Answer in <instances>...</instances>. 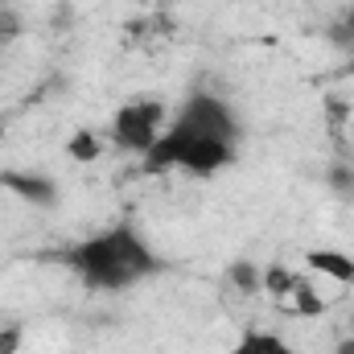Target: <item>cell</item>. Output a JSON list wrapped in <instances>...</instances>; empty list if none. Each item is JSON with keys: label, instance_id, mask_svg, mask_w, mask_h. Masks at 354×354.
<instances>
[{"label": "cell", "instance_id": "obj_10", "mask_svg": "<svg viewBox=\"0 0 354 354\" xmlns=\"http://www.w3.org/2000/svg\"><path fill=\"white\" fill-rule=\"evenodd\" d=\"M231 284L235 288H243V292H256V288H264V272L256 264H231Z\"/></svg>", "mask_w": 354, "mask_h": 354}, {"label": "cell", "instance_id": "obj_1", "mask_svg": "<svg viewBox=\"0 0 354 354\" xmlns=\"http://www.w3.org/2000/svg\"><path fill=\"white\" fill-rule=\"evenodd\" d=\"M235 140H239V120L218 99L214 91H189L177 107V115L165 124L157 145L140 157L145 174H165V169H185V174L210 177L235 161Z\"/></svg>", "mask_w": 354, "mask_h": 354}, {"label": "cell", "instance_id": "obj_8", "mask_svg": "<svg viewBox=\"0 0 354 354\" xmlns=\"http://www.w3.org/2000/svg\"><path fill=\"white\" fill-rule=\"evenodd\" d=\"M66 153L75 157V161H99V153H103V145H99V136L95 132H75L71 136V145H66Z\"/></svg>", "mask_w": 354, "mask_h": 354}, {"label": "cell", "instance_id": "obj_11", "mask_svg": "<svg viewBox=\"0 0 354 354\" xmlns=\"http://www.w3.org/2000/svg\"><path fill=\"white\" fill-rule=\"evenodd\" d=\"M17 37H21V17H17L12 8H0V50L12 46Z\"/></svg>", "mask_w": 354, "mask_h": 354}, {"label": "cell", "instance_id": "obj_4", "mask_svg": "<svg viewBox=\"0 0 354 354\" xmlns=\"http://www.w3.org/2000/svg\"><path fill=\"white\" fill-rule=\"evenodd\" d=\"M0 185H4V189H12V194H17V198H25V202H33V206H54V202H58V189H54V181H50V177L4 174V177H0Z\"/></svg>", "mask_w": 354, "mask_h": 354}, {"label": "cell", "instance_id": "obj_12", "mask_svg": "<svg viewBox=\"0 0 354 354\" xmlns=\"http://www.w3.org/2000/svg\"><path fill=\"white\" fill-rule=\"evenodd\" d=\"M330 185H334V194L354 198V169L351 165H330Z\"/></svg>", "mask_w": 354, "mask_h": 354}, {"label": "cell", "instance_id": "obj_16", "mask_svg": "<svg viewBox=\"0 0 354 354\" xmlns=\"http://www.w3.org/2000/svg\"><path fill=\"white\" fill-rule=\"evenodd\" d=\"M334 354H354V338H346V342H342V346H338Z\"/></svg>", "mask_w": 354, "mask_h": 354}, {"label": "cell", "instance_id": "obj_5", "mask_svg": "<svg viewBox=\"0 0 354 354\" xmlns=\"http://www.w3.org/2000/svg\"><path fill=\"white\" fill-rule=\"evenodd\" d=\"M227 354H297V351L280 334H272V330H248Z\"/></svg>", "mask_w": 354, "mask_h": 354}, {"label": "cell", "instance_id": "obj_13", "mask_svg": "<svg viewBox=\"0 0 354 354\" xmlns=\"http://www.w3.org/2000/svg\"><path fill=\"white\" fill-rule=\"evenodd\" d=\"M330 37H334V41H351V46H354V8L346 12V21H342V25H334V29H330Z\"/></svg>", "mask_w": 354, "mask_h": 354}, {"label": "cell", "instance_id": "obj_15", "mask_svg": "<svg viewBox=\"0 0 354 354\" xmlns=\"http://www.w3.org/2000/svg\"><path fill=\"white\" fill-rule=\"evenodd\" d=\"M338 75H342V79H354V50H351V58L342 62V71H338Z\"/></svg>", "mask_w": 354, "mask_h": 354}, {"label": "cell", "instance_id": "obj_9", "mask_svg": "<svg viewBox=\"0 0 354 354\" xmlns=\"http://www.w3.org/2000/svg\"><path fill=\"white\" fill-rule=\"evenodd\" d=\"M292 297H297V313H305V317H317V313H326V301H322V297L309 288V280H305V276L297 280Z\"/></svg>", "mask_w": 354, "mask_h": 354}, {"label": "cell", "instance_id": "obj_14", "mask_svg": "<svg viewBox=\"0 0 354 354\" xmlns=\"http://www.w3.org/2000/svg\"><path fill=\"white\" fill-rule=\"evenodd\" d=\"M21 346V330L12 326V330H0V354H12Z\"/></svg>", "mask_w": 354, "mask_h": 354}, {"label": "cell", "instance_id": "obj_3", "mask_svg": "<svg viewBox=\"0 0 354 354\" xmlns=\"http://www.w3.org/2000/svg\"><path fill=\"white\" fill-rule=\"evenodd\" d=\"M165 132V103L157 99H136V103H124L115 115H111V140L128 153H149L157 145V136Z\"/></svg>", "mask_w": 354, "mask_h": 354}, {"label": "cell", "instance_id": "obj_2", "mask_svg": "<svg viewBox=\"0 0 354 354\" xmlns=\"http://www.w3.org/2000/svg\"><path fill=\"white\" fill-rule=\"evenodd\" d=\"M62 260L95 292H124L165 268V260L145 243V235L132 223H115L83 243H75Z\"/></svg>", "mask_w": 354, "mask_h": 354}, {"label": "cell", "instance_id": "obj_6", "mask_svg": "<svg viewBox=\"0 0 354 354\" xmlns=\"http://www.w3.org/2000/svg\"><path fill=\"white\" fill-rule=\"evenodd\" d=\"M309 268L313 272H322V276H330V280H342V284H354V260L351 256H342V252H309Z\"/></svg>", "mask_w": 354, "mask_h": 354}, {"label": "cell", "instance_id": "obj_7", "mask_svg": "<svg viewBox=\"0 0 354 354\" xmlns=\"http://www.w3.org/2000/svg\"><path fill=\"white\" fill-rule=\"evenodd\" d=\"M297 272H288V268H280V264H272L264 268V288L272 292V297H292V288H297Z\"/></svg>", "mask_w": 354, "mask_h": 354}]
</instances>
